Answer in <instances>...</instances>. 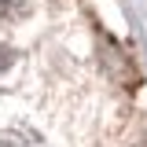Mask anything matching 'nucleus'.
Segmentation results:
<instances>
[{
	"label": "nucleus",
	"instance_id": "obj_1",
	"mask_svg": "<svg viewBox=\"0 0 147 147\" xmlns=\"http://www.w3.org/2000/svg\"><path fill=\"white\" fill-rule=\"evenodd\" d=\"M0 147H40V140H37L30 129H11V132L0 140Z\"/></svg>",
	"mask_w": 147,
	"mask_h": 147
},
{
	"label": "nucleus",
	"instance_id": "obj_2",
	"mask_svg": "<svg viewBox=\"0 0 147 147\" xmlns=\"http://www.w3.org/2000/svg\"><path fill=\"white\" fill-rule=\"evenodd\" d=\"M30 7V0H0V15L4 18H22Z\"/></svg>",
	"mask_w": 147,
	"mask_h": 147
},
{
	"label": "nucleus",
	"instance_id": "obj_3",
	"mask_svg": "<svg viewBox=\"0 0 147 147\" xmlns=\"http://www.w3.org/2000/svg\"><path fill=\"white\" fill-rule=\"evenodd\" d=\"M11 63H15V52H11V48H7V44H0V74L7 70V66H11Z\"/></svg>",
	"mask_w": 147,
	"mask_h": 147
}]
</instances>
